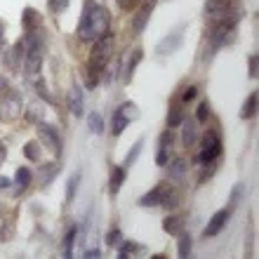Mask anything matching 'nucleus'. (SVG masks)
Here are the masks:
<instances>
[{
  "instance_id": "1",
  "label": "nucleus",
  "mask_w": 259,
  "mask_h": 259,
  "mask_svg": "<svg viewBox=\"0 0 259 259\" xmlns=\"http://www.w3.org/2000/svg\"><path fill=\"white\" fill-rule=\"evenodd\" d=\"M109 28H111V12L102 3L88 0L80 21H78V38L85 42H95L102 35L109 33Z\"/></svg>"
},
{
  "instance_id": "2",
  "label": "nucleus",
  "mask_w": 259,
  "mask_h": 259,
  "mask_svg": "<svg viewBox=\"0 0 259 259\" xmlns=\"http://www.w3.org/2000/svg\"><path fill=\"white\" fill-rule=\"evenodd\" d=\"M113 48H116V35L113 33H106L102 35L99 40H95V48L90 52V62H88V68L90 71H97L102 75V68L109 64V59L113 57Z\"/></svg>"
},
{
  "instance_id": "3",
  "label": "nucleus",
  "mask_w": 259,
  "mask_h": 259,
  "mask_svg": "<svg viewBox=\"0 0 259 259\" xmlns=\"http://www.w3.org/2000/svg\"><path fill=\"white\" fill-rule=\"evenodd\" d=\"M236 24L238 19L233 14H226L222 19L212 21V33H210V42H212V50H219L224 48L226 42H231V35L236 31Z\"/></svg>"
},
{
  "instance_id": "4",
  "label": "nucleus",
  "mask_w": 259,
  "mask_h": 259,
  "mask_svg": "<svg viewBox=\"0 0 259 259\" xmlns=\"http://www.w3.org/2000/svg\"><path fill=\"white\" fill-rule=\"evenodd\" d=\"M222 139H219V135L214 132V130H207V132H203V137H200V153H198V163L203 165H210V163H217V158L222 156Z\"/></svg>"
},
{
  "instance_id": "5",
  "label": "nucleus",
  "mask_w": 259,
  "mask_h": 259,
  "mask_svg": "<svg viewBox=\"0 0 259 259\" xmlns=\"http://www.w3.org/2000/svg\"><path fill=\"white\" fill-rule=\"evenodd\" d=\"M184 35H186V24H179L177 28H172L170 33L165 35L163 40L156 45V55L158 57H170L175 55L182 45H184Z\"/></svg>"
},
{
  "instance_id": "6",
  "label": "nucleus",
  "mask_w": 259,
  "mask_h": 259,
  "mask_svg": "<svg viewBox=\"0 0 259 259\" xmlns=\"http://www.w3.org/2000/svg\"><path fill=\"white\" fill-rule=\"evenodd\" d=\"M38 142L45 144L50 149V153H55V156H59L62 153V137H59V132H57L52 125L48 123H38Z\"/></svg>"
},
{
  "instance_id": "7",
  "label": "nucleus",
  "mask_w": 259,
  "mask_h": 259,
  "mask_svg": "<svg viewBox=\"0 0 259 259\" xmlns=\"http://www.w3.org/2000/svg\"><path fill=\"white\" fill-rule=\"evenodd\" d=\"M231 214H233L231 207H224V210L214 212V214L210 217V222H207V226H205V231H203L205 238H210V236H217V233H222V229L229 224Z\"/></svg>"
},
{
  "instance_id": "8",
  "label": "nucleus",
  "mask_w": 259,
  "mask_h": 259,
  "mask_svg": "<svg viewBox=\"0 0 259 259\" xmlns=\"http://www.w3.org/2000/svg\"><path fill=\"white\" fill-rule=\"evenodd\" d=\"M24 55H26V45H24V38H19L12 48L7 50V59H5L7 68L17 73V71L21 68V64H24Z\"/></svg>"
},
{
  "instance_id": "9",
  "label": "nucleus",
  "mask_w": 259,
  "mask_h": 259,
  "mask_svg": "<svg viewBox=\"0 0 259 259\" xmlns=\"http://www.w3.org/2000/svg\"><path fill=\"white\" fill-rule=\"evenodd\" d=\"M66 104H68V111H71L75 118L82 116V111H85V99H82V88L78 85V82H73L71 90H68Z\"/></svg>"
},
{
  "instance_id": "10",
  "label": "nucleus",
  "mask_w": 259,
  "mask_h": 259,
  "mask_svg": "<svg viewBox=\"0 0 259 259\" xmlns=\"http://www.w3.org/2000/svg\"><path fill=\"white\" fill-rule=\"evenodd\" d=\"M165 167H167V177H170V182H175V184H182V182L186 179L189 165H186L184 158H170V160L165 163Z\"/></svg>"
},
{
  "instance_id": "11",
  "label": "nucleus",
  "mask_w": 259,
  "mask_h": 259,
  "mask_svg": "<svg viewBox=\"0 0 259 259\" xmlns=\"http://www.w3.org/2000/svg\"><path fill=\"white\" fill-rule=\"evenodd\" d=\"M172 144H175V135H172V127H170L160 135V146H158V156H156V163L160 167H165V163L172 158Z\"/></svg>"
},
{
  "instance_id": "12",
  "label": "nucleus",
  "mask_w": 259,
  "mask_h": 259,
  "mask_svg": "<svg viewBox=\"0 0 259 259\" xmlns=\"http://www.w3.org/2000/svg\"><path fill=\"white\" fill-rule=\"evenodd\" d=\"M160 186H163V193H160V207H165V210H177L179 200H182L179 191L170 184V182H160Z\"/></svg>"
},
{
  "instance_id": "13",
  "label": "nucleus",
  "mask_w": 259,
  "mask_h": 259,
  "mask_svg": "<svg viewBox=\"0 0 259 259\" xmlns=\"http://www.w3.org/2000/svg\"><path fill=\"white\" fill-rule=\"evenodd\" d=\"M3 113L7 118H17L21 116V97L14 90H7V95L3 97Z\"/></svg>"
},
{
  "instance_id": "14",
  "label": "nucleus",
  "mask_w": 259,
  "mask_h": 259,
  "mask_svg": "<svg viewBox=\"0 0 259 259\" xmlns=\"http://www.w3.org/2000/svg\"><path fill=\"white\" fill-rule=\"evenodd\" d=\"M184 229H186V214H182V212H172V214H167L163 219V231L170 233V236H177Z\"/></svg>"
},
{
  "instance_id": "15",
  "label": "nucleus",
  "mask_w": 259,
  "mask_h": 259,
  "mask_svg": "<svg viewBox=\"0 0 259 259\" xmlns=\"http://www.w3.org/2000/svg\"><path fill=\"white\" fill-rule=\"evenodd\" d=\"M205 12L217 21L226 14H231V0H205Z\"/></svg>"
},
{
  "instance_id": "16",
  "label": "nucleus",
  "mask_w": 259,
  "mask_h": 259,
  "mask_svg": "<svg viewBox=\"0 0 259 259\" xmlns=\"http://www.w3.org/2000/svg\"><path fill=\"white\" fill-rule=\"evenodd\" d=\"M196 142H198V123L191 120V118H184L182 120V144L186 149H191Z\"/></svg>"
},
{
  "instance_id": "17",
  "label": "nucleus",
  "mask_w": 259,
  "mask_h": 259,
  "mask_svg": "<svg viewBox=\"0 0 259 259\" xmlns=\"http://www.w3.org/2000/svg\"><path fill=\"white\" fill-rule=\"evenodd\" d=\"M21 24H24V33H26V31H35V28H42L40 12H35L33 7H26V10L21 12Z\"/></svg>"
},
{
  "instance_id": "18",
  "label": "nucleus",
  "mask_w": 259,
  "mask_h": 259,
  "mask_svg": "<svg viewBox=\"0 0 259 259\" xmlns=\"http://www.w3.org/2000/svg\"><path fill=\"white\" fill-rule=\"evenodd\" d=\"M151 12H153V5H146V3L135 12V19H132V31H135V33H142L144 28H146Z\"/></svg>"
},
{
  "instance_id": "19",
  "label": "nucleus",
  "mask_w": 259,
  "mask_h": 259,
  "mask_svg": "<svg viewBox=\"0 0 259 259\" xmlns=\"http://www.w3.org/2000/svg\"><path fill=\"white\" fill-rule=\"evenodd\" d=\"M142 57H144V50L142 48H135V50H130V55H127V68H125V82H130L132 78H135V71L137 66H139V62H142Z\"/></svg>"
},
{
  "instance_id": "20",
  "label": "nucleus",
  "mask_w": 259,
  "mask_h": 259,
  "mask_svg": "<svg viewBox=\"0 0 259 259\" xmlns=\"http://www.w3.org/2000/svg\"><path fill=\"white\" fill-rule=\"evenodd\" d=\"M184 104L179 102V99H172L170 102V111H167V127H177V125H182V120H184V109H182Z\"/></svg>"
},
{
  "instance_id": "21",
  "label": "nucleus",
  "mask_w": 259,
  "mask_h": 259,
  "mask_svg": "<svg viewBox=\"0 0 259 259\" xmlns=\"http://www.w3.org/2000/svg\"><path fill=\"white\" fill-rule=\"evenodd\" d=\"M125 167L123 165H113L111 167V179H109V191L116 196L118 191H120V186H123V182H125Z\"/></svg>"
},
{
  "instance_id": "22",
  "label": "nucleus",
  "mask_w": 259,
  "mask_h": 259,
  "mask_svg": "<svg viewBox=\"0 0 259 259\" xmlns=\"http://www.w3.org/2000/svg\"><path fill=\"white\" fill-rule=\"evenodd\" d=\"M57 175H59V163H42L40 165V175H38V182H40V186H48Z\"/></svg>"
},
{
  "instance_id": "23",
  "label": "nucleus",
  "mask_w": 259,
  "mask_h": 259,
  "mask_svg": "<svg viewBox=\"0 0 259 259\" xmlns=\"http://www.w3.org/2000/svg\"><path fill=\"white\" fill-rule=\"evenodd\" d=\"M177 236H179V240H177V254L182 259L191 257V247H193L191 233H189V231H182V233H177Z\"/></svg>"
},
{
  "instance_id": "24",
  "label": "nucleus",
  "mask_w": 259,
  "mask_h": 259,
  "mask_svg": "<svg viewBox=\"0 0 259 259\" xmlns=\"http://www.w3.org/2000/svg\"><path fill=\"white\" fill-rule=\"evenodd\" d=\"M160 193H163V186L160 184L153 186L149 193H144V196L139 198V205H142V207H158V205H160Z\"/></svg>"
},
{
  "instance_id": "25",
  "label": "nucleus",
  "mask_w": 259,
  "mask_h": 259,
  "mask_svg": "<svg viewBox=\"0 0 259 259\" xmlns=\"http://www.w3.org/2000/svg\"><path fill=\"white\" fill-rule=\"evenodd\" d=\"M31 182H33V170H28V167H17V172H14V184L19 186V191L28 189V186H31ZM19 191H17V193H19Z\"/></svg>"
},
{
  "instance_id": "26",
  "label": "nucleus",
  "mask_w": 259,
  "mask_h": 259,
  "mask_svg": "<svg viewBox=\"0 0 259 259\" xmlns=\"http://www.w3.org/2000/svg\"><path fill=\"white\" fill-rule=\"evenodd\" d=\"M75 236H78V226H68V231H66V236H64V243H62V254L66 259H71L73 257V245H75Z\"/></svg>"
},
{
  "instance_id": "27",
  "label": "nucleus",
  "mask_w": 259,
  "mask_h": 259,
  "mask_svg": "<svg viewBox=\"0 0 259 259\" xmlns=\"http://www.w3.org/2000/svg\"><path fill=\"white\" fill-rule=\"evenodd\" d=\"M257 92H250L245 99V104H243V111H240V118L243 120H250V118L257 116Z\"/></svg>"
},
{
  "instance_id": "28",
  "label": "nucleus",
  "mask_w": 259,
  "mask_h": 259,
  "mask_svg": "<svg viewBox=\"0 0 259 259\" xmlns=\"http://www.w3.org/2000/svg\"><path fill=\"white\" fill-rule=\"evenodd\" d=\"M118 113H120L127 123H132V120H137V118H139V113H142V111H139V106H137L135 102H125V104H120V106H118Z\"/></svg>"
},
{
  "instance_id": "29",
  "label": "nucleus",
  "mask_w": 259,
  "mask_h": 259,
  "mask_svg": "<svg viewBox=\"0 0 259 259\" xmlns=\"http://www.w3.org/2000/svg\"><path fill=\"white\" fill-rule=\"evenodd\" d=\"M24 156L33 163H40V142L38 139H31V142L24 144Z\"/></svg>"
},
{
  "instance_id": "30",
  "label": "nucleus",
  "mask_w": 259,
  "mask_h": 259,
  "mask_svg": "<svg viewBox=\"0 0 259 259\" xmlns=\"http://www.w3.org/2000/svg\"><path fill=\"white\" fill-rule=\"evenodd\" d=\"M118 68H120V62L111 57V59H109V64H106V66L102 68L104 80H106V82H113V80H116V78H118Z\"/></svg>"
},
{
  "instance_id": "31",
  "label": "nucleus",
  "mask_w": 259,
  "mask_h": 259,
  "mask_svg": "<svg viewBox=\"0 0 259 259\" xmlns=\"http://www.w3.org/2000/svg\"><path fill=\"white\" fill-rule=\"evenodd\" d=\"M88 127H90V132H92V135H102V132H104V118H102V113L92 111V113L88 116Z\"/></svg>"
},
{
  "instance_id": "32",
  "label": "nucleus",
  "mask_w": 259,
  "mask_h": 259,
  "mask_svg": "<svg viewBox=\"0 0 259 259\" xmlns=\"http://www.w3.org/2000/svg\"><path fill=\"white\" fill-rule=\"evenodd\" d=\"M26 116H28V120H33V123H42V118H45V106H42L40 102H33L28 106Z\"/></svg>"
},
{
  "instance_id": "33",
  "label": "nucleus",
  "mask_w": 259,
  "mask_h": 259,
  "mask_svg": "<svg viewBox=\"0 0 259 259\" xmlns=\"http://www.w3.org/2000/svg\"><path fill=\"white\" fill-rule=\"evenodd\" d=\"M35 92H38V95H40V99H45L48 104H55V97H52V92L48 90L45 78H35Z\"/></svg>"
},
{
  "instance_id": "34",
  "label": "nucleus",
  "mask_w": 259,
  "mask_h": 259,
  "mask_svg": "<svg viewBox=\"0 0 259 259\" xmlns=\"http://www.w3.org/2000/svg\"><path fill=\"white\" fill-rule=\"evenodd\" d=\"M78 186H80V172H78V175H73V177L68 179V184H66V203H73V198H75V191H78Z\"/></svg>"
},
{
  "instance_id": "35",
  "label": "nucleus",
  "mask_w": 259,
  "mask_h": 259,
  "mask_svg": "<svg viewBox=\"0 0 259 259\" xmlns=\"http://www.w3.org/2000/svg\"><path fill=\"white\" fill-rule=\"evenodd\" d=\"M142 149H144V139H137V144L132 146V149H130L127 158H125V165H123V167H130V165H135L137 158H139V153H142Z\"/></svg>"
},
{
  "instance_id": "36",
  "label": "nucleus",
  "mask_w": 259,
  "mask_h": 259,
  "mask_svg": "<svg viewBox=\"0 0 259 259\" xmlns=\"http://www.w3.org/2000/svg\"><path fill=\"white\" fill-rule=\"evenodd\" d=\"M142 247L144 245H139V243H132V240H125L123 245H120V254L118 257L120 259H125L127 254H137V252H142Z\"/></svg>"
},
{
  "instance_id": "37",
  "label": "nucleus",
  "mask_w": 259,
  "mask_h": 259,
  "mask_svg": "<svg viewBox=\"0 0 259 259\" xmlns=\"http://www.w3.org/2000/svg\"><path fill=\"white\" fill-rule=\"evenodd\" d=\"M127 120H125V118L123 116H120V113H118V111H116V113H113V123H111V130H113V135H116V137H120V135H123V132H125V127H127Z\"/></svg>"
},
{
  "instance_id": "38",
  "label": "nucleus",
  "mask_w": 259,
  "mask_h": 259,
  "mask_svg": "<svg viewBox=\"0 0 259 259\" xmlns=\"http://www.w3.org/2000/svg\"><path fill=\"white\" fill-rule=\"evenodd\" d=\"M68 3L71 0H48V7L52 14H64L68 10Z\"/></svg>"
},
{
  "instance_id": "39",
  "label": "nucleus",
  "mask_w": 259,
  "mask_h": 259,
  "mask_svg": "<svg viewBox=\"0 0 259 259\" xmlns=\"http://www.w3.org/2000/svg\"><path fill=\"white\" fill-rule=\"evenodd\" d=\"M106 245L109 247H116L118 243H120V240H123V233H120V229H111L109 233H106Z\"/></svg>"
},
{
  "instance_id": "40",
  "label": "nucleus",
  "mask_w": 259,
  "mask_h": 259,
  "mask_svg": "<svg viewBox=\"0 0 259 259\" xmlns=\"http://www.w3.org/2000/svg\"><path fill=\"white\" fill-rule=\"evenodd\" d=\"M243 191H245V186H243V184H236V186H233V191H231V200H229V205H226V207H231V210H233V207L238 205V200L243 198Z\"/></svg>"
},
{
  "instance_id": "41",
  "label": "nucleus",
  "mask_w": 259,
  "mask_h": 259,
  "mask_svg": "<svg viewBox=\"0 0 259 259\" xmlns=\"http://www.w3.org/2000/svg\"><path fill=\"white\" fill-rule=\"evenodd\" d=\"M207 118H210V104L203 102L200 106H198V111H196V123H205Z\"/></svg>"
},
{
  "instance_id": "42",
  "label": "nucleus",
  "mask_w": 259,
  "mask_h": 259,
  "mask_svg": "<svg viewBox=\"0 0 259 259\" xmlns=\"http://www.w3.org/2000/svg\"><path fill=\"white\" fill-rule=\"evenodd\" d=\"M196 95H198V88H196V85H191V88H186L184 92L179 95V102L189 104V102H193V99H196Z\"/></svg>"
},
{
  "instance_id": "43",
  "label": "nucleus",
  "mask_w": 259,
  "mask_h": 259,
  "mask_svg": "<svg viewBox=\"0 0 259 259\" xmlns=\"http://www.w3.org/2000/svg\"><path fill=\"white\" fill-rule=\"evenodd\" d=\"M14 236V224L12 222H5V224L0 226V243H3V240H10Z\"/></svg>"
},
{
  "instance_id": "44",
  "label": "nucleus",
  "mask_w": 259,
  "mask_h": 259,
  "mask_svg": "<svg viewBox=\"0 0 259 259\" xmlns=\"http://www.w3.org/2000/svg\"><path fill=\"white\" fill-rule=\"evenodd\" d=\"M257 59H259L257 55H252V57H250V78H252V80H254V78H257V75H259V62H257Z\"/></svg>"
},
{
  "instance_id": "45",
  "label": "nucleus",
  "mask_w": 259,
  "mask_h": 259,
  "mask_svg": "<svg viewBox=\"0 0 259 259\" xmlns=\"http://www.w3.org/2000/svg\"><path fill=\"white\" fill-rule=\"evenodd\" d=\"M82 257H88V259L102 257V250H99V247H90V250H85V252H82Z\"/></svg>"
},
{
  "instance_id": "46",
  "label": "nucleus",
  "mask_w": 259,
  "mask_h": 259,
  "mask_svg": "<svg viewBox=\"0 0 259 259\" xmlns=\"http://www.w3.org/2000/svg\"><path fill=\"white\" fill-rule=\"evenodd\" d=\"M137 3H139V0H118V5L123 7V10H135Z\"/></svg>"
},
{
  "instance_id": "47",
  "label": "nucleus",
  "mask_w": 259,
  "mask_h": 259,
  "mask_svg": "<svg viewBox=\"0 0 259 259\" xmlns=\"http://www.w3.org/2000/svg\"><path fill=\"white\" fill-rule=\"evenodd\" d=\"M5 160H7V146H5V142H0V167H3Z\"/></svg>"
},
{
  "instance_id": "48",
  "label": "nucleus",
  "mask_w": 259,
  "mask_h": 259,
  "mask_svg": "<svg viewBox=\"0 0 259 259\" xmlns=\"http://www.w3.org/2000/svg\"><path fill=\"white\" fill-rule=\"evenodd\" d=\"M5 48V21H0V50Z\"/></svg>"
},
{
  "instance_id": "49",
  "label": "nucleus",
  "mask_w": 259,
  "mask_h": 259,
  "mask_svg": "<svg viewBox=\"0 0 259 259\" xmlns=\"http://www.w3.org/2000/svg\"><path fill=\"white\" fill-rule=\"evenodd\" d=\"M10 186V179L7 177H0V189H7Z\"/></svg>"
},
{
  "instance_id": "50",
  "label": "nucleus",
  "mask_w": 259,
  "mask_h": 259,
  "mask_svg": "<svg viewBox=\"0 0 259 259\" xmlns=\"http://www.w3.org/2000/svg\"><path fill=\"white\" fill-rule=\"evenodd\" d=\"M0 92H7V80L5 78H0Z\"/></svg>"
},
{
  "instance_id": "51",
  "label": "nucleus",
  "mask_w": 259,
  "mask_h": 259,
  "mask_svg": "<svg viewBox=\"0 0 259 259\" xmlns=\"http://www.w3.org/2000/svg\"><path fill=\"white\" fill-rule=\"evenodd\" d=\"M144 3H146V5H153V7H156V3H158V0H144Z\"/></svg>"
},
{
  "instance_id": "52",
  "label": "nucleus",
  "mask_w": 259,
  "mask_h": 259,
  "mask_svg": "<svg viewBox=\"0 0 259 259\" xmlns=\"http://www.w3.org/2000/svg\"><path fill=\"white\" fill-rule=\"evenodd\" d=\"M0 217H3V203H0Z\"/></svg>"
}]
</instances>
